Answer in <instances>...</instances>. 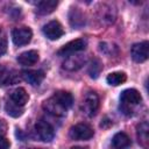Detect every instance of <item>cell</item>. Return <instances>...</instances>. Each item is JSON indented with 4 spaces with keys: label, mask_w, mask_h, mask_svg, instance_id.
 <instances>
[{
    "label": "cell",
    "mask_w": 149,
    "mask_h": 149,
    "mask_svg": "<svg viewBox=\"0 0 149 149\" xmlns=\"http://www.w3.org/2000/svg\"><path fill=\"white\" fill-rule=\"evenodd\" d=\"M130 144H132V141H130L129 136L122 132L116 133L112 139V146L115 149H125V148L129 147Z\"/></svg>",
    "instance_id": "17"
},
{
    "label": "cell",
    "mask_w": 149,
    "mask_h": 149,
    "mask_svg": "<svg viewBox=\"0 0 149 149\" xmlns=\"http://www.w3.org/2000/svg\"><path fill=\"white\" fill-rule=\"evenodd\" d=\"M35 132H36L37 136L40 137V140L44 141V142H50L55 136V132H54L52 126L49 122H47L45 120H40L36 122Z\"/></svg>",
    "instance_id": "6"
},
{
    "label": "cell",
    "mask_w": 149,
    "mask_h": 149,
    "mask_svg": "<svg viewBox=\"0 0 149 149\" xmlns=\"http://www.w3.org/2000/svg\"><path fill=\"white\" fill-rule=\"evenodd\" d=\"M7 50V36L2 28H0V56H2Z\"/></svg>",
    "instance_id": "23"
},
{
    "label": "cell",
    "mask_w": 149,
    "mask_h": 149,
    "mask_svg": "<svg viewBox=\"0 0 149 149\" xmlns=\"http://www.w3.org/2000/svg\"><path fill=\"white\" fill-rule=\"evenodd\" d=\"M22 76L27 83L30 85H40L44 79V72L42 70H26L22 72Z\"/></svg>",
    "instance_id": "11"
},
{
    "label": "cell",
    "mask_w": 149,
    "mask_h": 149,
    "mask_svg": "<svg viewBox=\"0 0 149 149\" xmlns=\"http://www.w3.org/2000/svg\"><path fill=\"white\" fill-rule=\"evenodd\" d=\"M101 68H102V65H101V63H100V61L98 58L92 59V62H91V64L88 66V73H90V76L92 78H97L99 76L100 71H101Z\"/></svg>",
    "instance_id": "22"
},
{
    "label": "cell",
    "mask_w": 149,
    "mask_h": 149,
    "mask_svg": "<svg viewBox=\"0 0 149 149\" xmlns=\"http://www.w3.org/2000/svg\"><path fill=\"white\" fill-rule=\"evenodd\" d=\"M43 34L49 40L55 41V40H58L59 37L63 36L64 30H63L62 24L58 21H55L54 20V21H50L47 24H44V27H43Z\"/></svg>",
    "instance_id": "8"
},
{
    "label": "cell",
    "mask_w": 149,
    "mask_h": 149,
    "mask_svg": "<svg viewBox=\"0 0 149 149\" xmlns=\"http://www.w3.org/2000/svg\"><path fill=\"white\" fill-rule=\"evenodd\" d=\"M9 147H10L9 141L6 137L0 136V149H9Z\"/></svg>",
    "instance_id": "24"
},
{
    "label": "cell",
    "mask_w": 149,
    "mask_h": 149,
    "mask_svg": "<svg viewBox=\"0 0 149 149\" xmlns=\"http://www.w3.org/2000/svg\"><path fill=\"white\" fill-rule=\"evenodd\" d=\"M5 108H6L7 114L10 115V116H13V118H19V116H21V115L23 114V107L15 105V104L12 102L10 100H8V101L6 102Z\"/></svg>",
    "instance_id": "20"
},
{
    "label": "cell",
    "mask_w": 149,
    "mask_h": 149,
    "mask_svg": "<svg viewBox=\"0 0 149 149\" xmlns=\"http://www.w3.org/2000/svg\"><path fill=\"white\" fill-rule=\"evenodd\" d=\"M142 97L140 94V92L135 88H127L123 90L120 94V101L122 104L121 109L125 114H130L132 113V106H136L141 102Z\"/></svg>",
    "instance_id": "1"
},
{
    "label": "cell",
    "mask_w": 149,
    "mask_h": 149,
    "mask_svg": "<svg viewBox=\"0 0 149 149\" xmlns=\"http://www.w3.org/2000/svg\"><path fill=\"white\" fill-rule=\"evenodd\" d=\"M127 79V76L125 72H121V71H116V72H112L107 76L106 80L109 85L112 86H118V85H121L126 81Z\"/></svg>",
    "instance_id": "19"
},
{
    "label": "cell",
    "mask_w": 149,
    "mask_h": 149,
    "mask_svg": "<svg viewBox=\"0 0 149 149\" xmlns=\"http://www.w3.org/2000/svg\"><path fill=\"white\" fill-rule=\"evenodd\" d=\"M94 135L93 129L91 126L86 123H77L72 126L69 130V136L72 140L76 141H84V140H90Z\"/></svg>",
    "instance_id": "3"
},
{
    "label": "cell",
    "mask_w": 149,
    "mask_h": 149,
    "mask_svg": "<svg viewBox=\"0 0 149 149\" xmlns=\"http://www.w3.org/2000/svg\"><path fill=\"white\" fill-rule=\"evenodd\" d=\"M37 61H38V52L36 50H28L17 56V62L21 65H26V66L34 65L35 63H37Z\"/></svg>",
    "instance_id": "16"
},
{
    "label": "cell",
    "mask_w": 149,
    "mask_h": 149,
    "mask_svg": "<svg viewBox=\"0 0 149 149\" xmlns=\"http://www.w3.org/2000/svg\"><path fill=\"white\" fill-rule=\"evenodd\" d=\"M99 105H100V100H99L98 94L95 92H88L85 95L80 108H81V112L86 116L92 118L97 114V112L99 109Z\"/></svg>",
    "instance_id": "2"
},
{
    "label": "cell",
    "mask_w": 149,
    "mask_h": 149,
    "mask_svg": "<svg viewBox=\"0 0 149 149\" xmlns=\"http://www.w3.org/2000/svg\"><path fill=\"white\" fill-rule=\"evenodd\" d=\"M148 54H149V43L147 41L135 43L133 44L130 49V55L132 58L136 63H143L148 59Z\"/></svg>",
    "instance_id": "5"
},
{
    "label": "cell",
    "mask_w": 149,
    "mask_h": 149,
    "mask_svg": "<svg viewBox=\"0 0 149 149\" xmlns=\"http://www.w3.org/2000/svg\"><path fill=\"white\" fill-rule=\"evenodd\" d=\"M58 2L56 0H44V1H40L36 5V12L41 15H47L52 13L56 7H57Z\"/></svg>",
    "instance_id": "18"
},
{
    "label": "cell",
    "mask_w": 149,
    "mask_h": 149,
    "mask_svg": "<svg viewBox=\"0 0 149 149\" xmlns=\"http://www.w3.org/2000/svg\"><path fill=\"white\" fill-rule=\"evenodd\" d=\"M149 126L147 121L141 122L140 125H137L136 128V135H137V141L140 143L141 147H143L144 149H148V142H149Z\"/></svg>",
    "instance_id": "12"
},
{
    "label": "cell",
    "mask_w": 149,
    "mask_h": 149,
    "mask_svg": "<svg viewBox=\"0 0 149 149\" xmlns=\"http://www.w3.org/2000/svg\"><path fill=\"white\" fill-rule=\"evenodd\" d=\"M33 37V31L29 27H20L15 28L12 31V40L13 43L17 47H22L28 44L31 41Z\"/></svg>",
    "instance_id": "4"
},
{
    "label": "cell",
    "mask_w": 149,
    "mask_h": 149,
    "mask_svg": "<svg viewBox=\"0 0 149 149\" xmlns=\"http://www.w3.org/2000/svg\"><path fill=\"white\" fill-rule=\"evenodd\" d=\"M70 22L76 28H79V27H81L84 24L83 15H81V13L77 8H73L71 10V13H70Z\"/></svg>",
    "instance_id": "21"
},
{
    "label": "cell",
    "mask_w": 149,
    "mask_h": 149,
    "mask_svg": "<svg viewBox=\"0 0 149 149\" xmlns=\"http://www.w3.org/2000/svg\"><path fill=\"white\" fill-rule=\"evenodd\" d=\"M28 99H29V95L23 87L15 88L14 91H12V93L9 95V100L12 102H14L15 105L21 106V107H23L28 102Z\"/></svg>",
    "instance_id": "13"
},
{
    "label": "cell",
    "mask_w": 149,
    "mask_h": 149,
    "mask_svg": "<svg viewBox=\"0 0 149 149\" xmlns=\"http://www.w3.org/2000/svg\"><path fill=\"white\" fill-rule=\"evenodd\" d=\"M43 108L48 113H50L55 116H64L66 114V109H64L62 106H59L52 98H49L48 100H45L43 102Z\"/></svg>",
    "instance_id": "15"
},
{
    "label": "cell",
    "mask_w": 149,
    "mask_h": 149,
    "mask_svg": "<svg viewBox=\"0 0 149 149\" xmlns=\"http://www.w3.org/2000/svg\"><path fill=\"white\" fill-rule=\"evenodd\" d=\"M84 63H85V57H83L81 55H78V56L71 55V56H68L66 61L63 63V68L69 71H74L80 69L84 65Z\"/></svg>",
    "instance_id": "14"
},
{
    "label": "cell",
    "mask_w": 149,
    "mask_h": 149,
    "mask_svg": "<svg viewBox=\"0 0 149 149\" xmlns=\"http://www.w3.org/2000/svg\"><path fill=\"white\" fill-rule=\"evenodd\" d=\"M86 48V42L81 38H77V40H73L69 43H66L65 45H63L59 50H58V55L59 56H71V55H74L81 50H84Z\"/></svg>",
    "instance_id": "7"
},
{
    "label": "cell",
    "mask_w": 149,
    "mask_h": 149,
    "mask_svg": "<svg viewBox=\"0 0 149 149\" xmlns=\"http://www.w3.org/2000/svg\"><path fill=\"white\" fill-rule=\"evenodd\" d=\"M70 149H88V148L87 147H72Z\"/></svg>",
    "instance_id": "25"
},
{
    "label": "cell",
    "mask_w": 149,
    "mask_h": 149,
    "mask_svg": "<svg viewBox=\"0 0 149 149\" xmlns=\"http://www.w3.org/2000/svg\"><path fill=\"white\" fill-rule=\"evenodd\" d=\"M17 81H20V76L15 70L0 65V86L13 85Z\"/></svg>",
    "instance_id": "9"
},
{
    "label": "cell",
    "mask_w": 149,
    "mask_h": 149,
    "mask_svg": "<svg viewBox=\"0 0 149 149\" xmlns=\"http://www.w3.org/2000/svg\"><path fill=\"white\" fill-rule=\"evenodd\" d=\"M59 106H62L64 109H69L72 104H73V97L70 92H66V91H57L54 93V95L51 97Z\"/></svg>",
    "instance_id": "10"
}]
</instances>
